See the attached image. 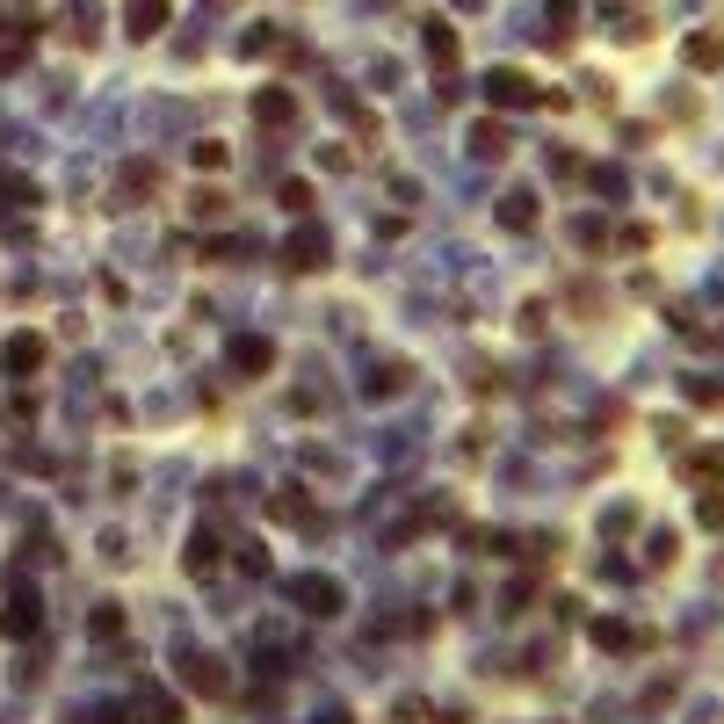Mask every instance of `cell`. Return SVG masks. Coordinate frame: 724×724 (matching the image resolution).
Here are the masks:
<instances>
[{"mask_svg":"<svg viewBox=\"0 0 724 724\" xmlns=\"http://www.w3.org/2000/svg\"><path fill=\"white\" fill-rule=\"evenodd\" d=\"M486 102H493V109H543V87H536L522 66H493V73H486Z\"/></svg>","mask_w":724,"mask_h":724,"instance_id":"cell-1","label":"cell"},{"mask_svg":"<svg viewBox=\"0 0 724 724\" xmlns=\"http://www.w3.org/2000/svg\"><path fill=\"white\" fill-rule=\"evenodd\" d=\"M420 51H428V66L449 80V73H457V58H464V37H457V22L428 15V22H420Z\"/></svg>","mask_w":724,"mask_h":724,"instance_id":"cell-2","label":"cell"},{"mask_svg":"<svg viewBox=\"0 0 724 724\" xmlns=\"http://www.w3.org/2000/svg\"><path fill=\"white\" fill-rule=\"evenodd\" d=\"M290 601H297V609H305V616H341V580H326V572H297V580H290Z\"/></svg>","mask_w":724,"mask_h":724,"instance_id":"cell-3","label":"cell"},{"mask_svg":"<svg viewBox=\"0 0 724 724\" xmlns=\"http://www.w3.org/2000/svg\"><path fill=\"white\" fill-rule=\"evenodd\" d=\"M189 688L196 696H210V703H232V674H225V659H210V652H189Z\"/></svg>","mask_w":724,"mask_h":724,"instance_id":"cell-4","label":"cell"},{"mask_svg":"<svg viewBox=\"0 0 724 724\" xmlns=\"http://www.w3.org/2000/svg\"><path fill=\"white\" fill-rule=\"evenodd\" d=\"M254 124L261 131H290L297 124V87H261L254 95Z\"/></svg>","mask_w":724,"mask_h":724,"instance_id":"cell-5","label":"cell"},{"mask_svg":"<svg viewBox=\"0 0 724 724\" xmlns=\"http://www.w3.org/2000/svg\"><path fill=\"white\" fill-rule=\"evenodd\" d=\"M283 268H297V276H319V268H326V232H319V225L290 232V247H283Z\"/></svg>","mask_w":724,"mask_h":724,"instance_id":"cell-6","label":"cell"},{"mask_svg":"<svg viewBox=\"0 0 724 724\" xmlns=\"http://www.w3.org/2000/svg\"><path fill=\"white\" fill-rule=\"evenodd\" d=\"M0 362H8V377H37L51 362V341L44 334H8V355H0Z\"/></svg>","mask_w":724,"mask_h":724,"instance_id":"cell-7","label":"cell"},{"mask_svg":"<svg viewBox=\"0 0 724 724\" xmlns=\"http://www.w3.org/2000/svg\"><path fill=\"white\" fill-rule=\"evenodd\" d=\"M471 153L478 160H507V153H515V131H507L500 116H478V124H471Z\"/></svg>","mask_w":724,"mask_h":724,"instance_id":"cell-8","label":"cell"},{"mask_svg":"<svg viewBox=\"0 0 724 724\" xmlns=\"http://www.w3.org/2000/svg\"><path fill=\"white\" fill-rule=\"evenodd\" d=\"M0 623H8V638H37V594L29 587H8V609H0Z\"/></svg>","mask_w":724,"mask_h":724,"instance_id":"cell-9","label":"cell"},{"mask_svg":"<svg viewBox=\"0 0 724 724\" xmlns=\"http://www.w3.org/2000/svg\"><path fill=\"white\" fill-rule=\"evenodd\" d=\"M167 22H174V0H131V8H124V29H131V37H160Z\"/></svg>","mask_w":724,"mask_h":724,"instance_id":"cell-10","label":"cell"},{"mask_svg":"<svg viewBox=\"0 0 724 724\" xmlns=\"http://www.w3.org/2000/svg\"><path fill=\"white\" fill-rule=\"evenodd\" d=\"M587 638H594L601 652H645V645H652V630H630V623H609V616H601Z\"/></svg>","mask_w":724,"mask_h":724,"instance_id":"cell-11","label":"cell"},{"mask_svg":"<svg viewBox=\"0 0 724 724\" xmlns=\"http://www.w3.org/2000/svg\"><path fill=\"white\" fill-rule=\"evenodd\" d=\"M681 58H688L696 73H717V66H724V29H696V37L681 44Z\"/></svg>","mask_w":724,"mask_h":724,"instance_id":"cell-12","label":"cell"},{"mask_svg":"<svg viewBox=\"0 0 724 724\" xmlns=\"http://www.w3.org/2000/svg\"><path fill=\"white\" fill-rule=\"evenodd\" d=\"M232 370H247V377H261V370H276V341H261V334H247V341H232Z\"/></svg>","mask_w":724,"mask_h":724,"instance_id":"cell-13","label":"cell"},{"mask_svg":"<svg viewBox=\"0 0 724 724\" xmlns=\"http://www.w3.org/2000/svg\"><path fill=\"white\" fill-rule=\"evenodd\" d=\"M500 225H507V232H536V196H529V189H507V196H500Z\"/></svg>","mask_w":724,"mask_h":724,"instance_id":"cell-14","label":"cell"},{"mask_svg":"<svg viewBox=\"0 0 724 724\" xmlns=\"http://www.w3.org/2000/svg\"><path fill=\"white\" fill-rule=\"evenodd\" d=\"M218 565H225L218 558V536H210V529L189 536V580H218Z\"/></svg>","mask_w":724,"mask_h":724,"instance_id":"cell-15","label":"cell"},{"mask_svg":"<svg viewBox=\"0 0 724 724\" xmlns=\"http://www.w3.org/2000/svg\"><path fill=\"white\" fill-rule=\"evenodd\" d=\"M189 167H196V174H225V167H232V145H225V138H196V145H189Z\"/></svg>","mask_w":724,"mask_h":724,"instance_id":"cell-16","label":"cell"},{"mask_svg":"<svg viewBox=\"0 0 724 724\" xmlns=\"http://www.w3.org/2000/svg\"><path fill=\"white\" fill-rule=\"evenodd\" d=\"M87 630H95L102 645H116V638H124V601H95V616H87Z\"/></svg>","mask_w":724,"mask_h":724,"instance_id":"cell-17","label":"cell"},{"mask_svg":"<svg viewBox=\"0 0 724 724\" xmlns=\"http://www.w3.org/2000/svg\"><path fill=\"white\" fill-rule=\"evenodd\" d=\"M717 471H724L717 449H696V457H681V478H688V486H703V478H717Z\"/></svg>","mask_w":724,"mask_h":724,"instance_id":"cell-18","label":"cell"},{"mask_svg":"<svg viewBox=\"0 0 724 724\" xmlns=\"http://www.w3.org/2000/svg\"><path fill=\"white\" fill-rule=\"evenodd\" d=\"M145 189H160V167H145V160H138L124 181H116V196H145Z\"/></svg>","mask_w":724,"mask_h":724,"instance_id":"cell-19","label":"cell"},{"mask_svg":"<svg viewBox=\"0 0 724 724\" xmlns=\"http://www.w3.org/2000/svg\"><path fill=\"white\" fill-rule=\"evenodd\" d=\"M29 66V29H15V37H0V73Z\"/></svg>","mask_w":724,"mask_h":724,"instance_id":"cell-20","label":"cell"},{"mask_svg":"<svg viewBox=\"0 0 724 724\" xmlns=\"http://www.w3.org/2000/svg\"><path fill=\"white\" fill-rule=\"evenodd\" d=\"M189 218L218 225V218H225V196H218V189H196V196H189Z\"/></svg>","mask_w":724,"mask_h":724,"instance_id":"cell-21","label":"cell"},{"mask_svg":"<svg viewBox=\"0 0 724 724\" xmlns=\"http://www.w3.org/2000/svg\"><path fill=\"white\" fill-rule=\"evenodd\" d=\"M283 210H297V218H312V181H283Z\"/></svg>","mask_w":724,"mask_h":724,"instance_id":"cell-22","label":"cell"},{"mask_svg":"<svg viewBox=\"0 0 724 724\" xmlns=\"http://www.w3.org/2000/svg\"><path fill=\"white\" fill-rule=\"evenodd\" d=\"M696 522H703V529H724V486H710V493H703V507H696Z\"/></svg>","mask_w":724,"mask_h":724,"instance_id":"cell-23","label":"cell"},{"mask_svg":"<svg viewBox=\"0 0 724 724\" xmlns=\"http://www.w3.org/2000/svg\"><path fill=\"white\" fill-rule=\"evenodd\" d=\"M616 247H623V254H645V247H652V225H623Z\"/></svg>","mask_w":724,"mask_h":724,"instance_id":"cell-24","label":"cell"},{"mask_svg":"<svg viewBox=\"0 0 724 724\" xmlns=\"http://www.w3.org/2000/svg\"><path fill=\"white\" fill-rule=\"evenodd\" d=\"M688 399H696V406H724V384H710V377H688Z\"/></svg>","mask_w":724,"mask_h":724,"instance_id":"cell-25","label":"cell"},{"mask_svg":"<svg viewBox=\"0 0 724 724\" xmlns=\"http://www.w3.org/2000/svg\"><path fill=\"white\" fill-rule=\"evenodd\" d=\"M399 384H406V370H399V362H391V370H377V384H370V391H377V399H391V391H399Z\"/></svg>","mask_w":724,"mask_h":724,"instance_id":"cell-26","label":"cell"}]
</instances>
